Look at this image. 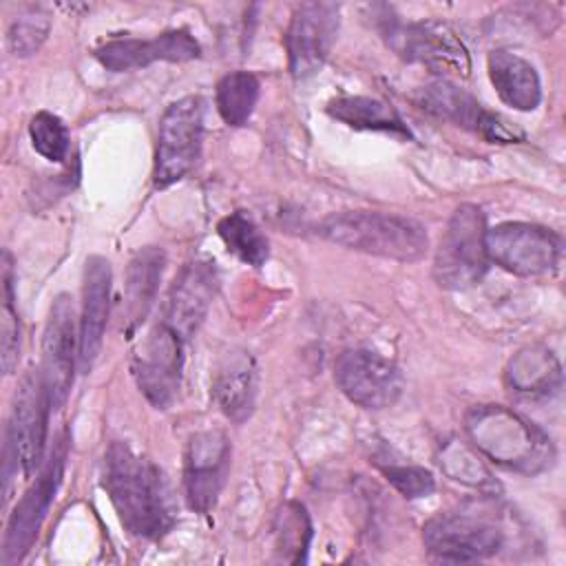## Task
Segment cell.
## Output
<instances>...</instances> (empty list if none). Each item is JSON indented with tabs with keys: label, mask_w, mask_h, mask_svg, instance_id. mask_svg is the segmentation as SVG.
I'll use <instances>...</instances> for the list:
<instances>
[{
	"label": "cell",
	"mask_w": 566,
	"mask_h": 566,
	"mask_svg": "<svg viewBox=\"0 0 566 566\" xmlns=\"http://www.w3.org/2000/svg\"><path fill=\"white\" fill-rule=\"evenodd\" d=\"M464 429L478 451L506 469L533 475L553 464L555 449L551 438L535 422L509 407H471Z\"/></svg>",
	"instance_id": "7a4b0ae2"
},
{
	"label": "cell",
	"mask_w": 566,
	"mask_h": 566,
	"mask_svg": "<svg viewBox=\"0 0 566 566\" xmlns=\"http://www.w3.org/2000/svg\"><path fill=\"white\" fill-rule=\"evenodd\" d=\"M2 310H0V360L2 371L9 376L20 360V316L13 305V283H11V256L2 254Z\"/></svg>",
	"instance_id": "83f0119b"
},
{
	"label": "cell",
	"mask_w": 566,
	"mask_h": 566,
	"mask_svg": "<svg viewBox=\"0 0 566 566\" xmlns=\"http://www.w3.org/2000/svg\"><path fill=\"white\" fill-rule=\"evenodd\" d=\"M75 358H80V332H75V307L69 294H57L51 303L42 332V378L53 409H60L73 385Z\"/></svg>",
	"instance_id": "4fadbf2b"
},
{
	"label": "cell",
	"mask_w": 566,
	"mask_h": 566,
	"mask_svg": "<svg viewBox=\"0 0 566 566\" xmlns=\"http://www.w3.org/2000/svg\"><path fill=\"white\" fill-rule=\"evenodd\" d=\"M424 546L444 562H478L502 546V531L471 513H440L422 528Z\"/></svg>",
	"instance_id": "5bb4252c"
},
{
	"label": "cell",
	"mask_w": 566,
	"mask_h": 566,
	"mask_svg": "<svg viewBox=\"0 0 566 566\" xmlns=\"http://www.w3.org/2000/svg\"><path fill=\"white\" fill-rule=\"evenodd\" d=\"M64 462H66V440H64V436H60L57 442L53 444L51 458L42 467L38 480L27 489V493L20 497V502L15 504V509L9 517L4 544H2V564L4 566L20 562L29 553V548H31L33 539L38 537V531L49 513V506L60 489V482L64 475Z\"/></svg>",
	"instance_id": "9c48e42d"
},
{
	"label": "cell",
	"mask_w": 566,
	"mask_h": 566,
	"mask_svg": "<svg viewBox=\"0 0 566 566\" xmlns=\"http://www.w3.org/2000/svg\"><path fill=\"white\" fill-rule=\"evenodd\" d=\"M49 31H51L49 13L42 9H29L11 22L7 31V46L13 55L27 57L42 46Z\"/></svg>",
	"instance_id": "4dcf8cb0"
},
{
	"label": "cell",
	"mask_w": 566,
	"mask_h": 566,
	"mask_svg": "<svg viewBox=\"0 0 566 566\" xmlns=\"http://www.w3.org/2000/svg\"><path fill=\"white\" fill-rule=\"evenodd\" d=\"M256 365L248 352H232L219 365L212 394L226 418L241 424L254 411L256 400Z\"/></svg>",
	"instance_id": "ffe728a7"
},
{
	"label": "cell",
	"mask_w": 566,
	"mask_h": 566,
	"mask_svg": "<svg viewBox=\"0 0 566 566\" xmlns=\"http://www.w3.org/2000/svg\"><path fill=\"white\" fill-rule=\"evenodd\" d=\"M203 142V99L186 95L172 102L161 119L155 148V188H168L184 179L201 155Z\"/></svg>",
	"instance_id": "8992f818"
},
{
	"label": "cell",
	"mask_w": 566,
	"mask_h": 566,
	"mask_svg": "<svg viewBox=\"0 0 566 566\" xmlns=\"http://www.w3.org/2000/svg\"><path fill=\"white\" fill-rule=\"evenodd\" d=\"M201 55V46L186 29L164 31L155 38H113L95 49L97 62L115 73L148 66L153 62H190Z\"/></svg>",
	"instance_id": "e0dca14e"
},
{
	"label": "cell",
	"mask_w": 566,
	"mask_h": 566,
	"mask_svg": "<svg viewBox=\"0 0 566 566\" xmlns=\"http://www.w3.org/2000/svg\"><path fill=\"white\" fill-rule=\"evenodd\" d=\"M166 252L157 245H146L133 254L126 268L124 283V327L126 334H133L148 316L157 287L164 274Z\"/></svg>",
	"instance_id": "d6986e66"
},
{
	"label": "cell",
	"mask_w": 566,
	"mask_h": 566,
	"mask_svg": "<svg viewBox=\"0 0 566 566\" xmlns=\"http://www.w3.org/2000/svg\"><path fill=\"white\" fill-rule=\"evenodd\" d=\"M413 102L424 113L447 119V122H453L473 133H480L484 117L489 113L486 108H482V104L475 97H471L469 93H464L449 80H436V82L422 86L413 95Z\"/></svg>",
	"instance_id": "603a6c76"
},
{
	"label": "cell",
	"mask_w": 566,
	"mask_h": 566,
	"mask_svg": "<svg viewBox=\"0 0 566 566\" xmlns=\"http://www.w3.org/2000/svg\"><path fill=\"white\" fill-rule=\"evenodd\" d=\"M329 117L343 122L356 130H380L400 137H409V128L402 124L400 115L376 97L365 95H343L327 102Z\"/></svg>",
	"instance_id": "cb8c5ba5"
},
{
	"label": "cell",
	"mask_w": 566,
	"mask_h": 566,
	"mask_svg": "<svg viewBox=\"0 0 566 566\" xmlns=\"http://www.w3.org/2000/svg\"><path fill=\"white\" fill-rule=\"evenodd\" d=\"M111 263L104 256H88L82 283V316H80V358L84 374L91 371L104 340L108 303H111Z\"/></svg>",
	"instance_id": "ac0fdd59"
},
{
	"label": "cell",
	"mask_w": 566,
	"mask_h": 566,
	"mask_svg": "<svg viewBox=\"0 0 566 566\" xmlns=\"http://www.w3.org/2000/svg\"><path fill=\"white\" fill-rule=\"evenodd\" d=\"M274 551L279 553V559L290 564H298L305 559L312 539V524L303 504L292 500L281 506L274 520Z\"/></svg>",
	"instance_id": "4316f807"
},
{
	"label": "cell",
	"mask_w": 566,
	"mask_h": 566,
	"mask_svg": "<svg viewBox=\"0 0 566 566\" xmlns=\"http://www.w3.org/2000/svg\"><path fill=\"white\" fill-rule=\"evenodd\" d=\"M217 232L226 243L228 252H232L239 261L252 268H261L268 261L270 256L268 237L261 232V228L254 223V219L248 212L234 210L226 214L217 223Z\"/></svg>",
	"instance_id": "d4e9b609"
},
{
	"label": "cell",
	"mask_w": 566,
	"mask_h": 566,
	"mask_svg": "<svg viewBox=\"0 0 566 566\" xmlns=\"http://www.w3.org/2000/svg\"><path fill=\"white\" fill-rule=\"evenodd\" d=\"M440 467L447 471V475L455 482L469 484L478 491H497V482L491 478L489 469L482 464V460L469 449L467 444L451 440L440 451Z\"/></svg>",
	"instance_id": "f1b7e54d"
},
{
	"label": "cell",
	"mask_w": 566,
	"mask_h": 566,
	"mask_svg": "<svg viewBox=\"0 0 566 566\" xmlns=\"http://www.w3.org/2000/svg\"><path fill=\"white\" fill-rule=\"evenodd\" d=\"M217 287L219 276L214 263L203 259L186 263L166 294L161 323L186 343L203 323Z\"/></svg>",
	"instance_id": "2e32d148"
},
{
	"label": "cell",
	"mask_w": 566,
	"mask_h": 566,
	"mask_svg": "<svg viewBox=\"0 0 566 566\" xmlns=\"http://www.w3.org/2000/svg\"><path fill=\"white\" fill-rule=\"evenodd\" d=\"M489 77L500 99L515 111H533L542 102V84L535 66L509 49L489 53Z\"/></svg>",
	"instance_id": "44dd1931"
},
{
	"label": "cell",
	"mask_w": 566,
	"mask_h": 566,
	"mask_svg": "<svg viewBox=\"0 0 566 566\" xmlns=\"http://www.w3.org/2000/svg\"><path fill=\"white\" fill-rule=\"evenodd\" d=\"M340 9L334 2H303L292 13L285 31V51L290 71L305 80L321 71L338 35Z\"/></svg>",
	"instance_id": "8fae6325"
},
{
	"label": "cell",
	"mask_w": 566,
	"mask_h": 566,
	"mask_svg": "<svg viewBox=\"0 0 566 566\" xmlns=\"http://www.w3.org/2000/svg\"><path fill=\"white\" fill-rule=\"evenodd\" d=\"M53 409L46 382L40 369H29L13 394L11 420L7 429V467L29 478L42 462L49 411Z\"/></svg>",
	"instance_id": "5b68a950"
},
{
	"label": "cell",
	"mask_w": 566,
	"mask_h": 566,
	"mask_svg": "<svg viewBox=\"0 0 566 566\" xmlns=\"http://www.w3.org/2000/svg\"><path fill=\"white\" fill-rule=\"evenodd\" d=\"M184 340L164 323H159L144 338L133 354V376L144 398L155 409H168L179 394Z\"/></svg>",
	"instance_id": "7c38bea8"
},
{
	"label": "cell",
	"mask_w": 566,
	"mask_h": 566,
	"mask_svg": "<svg viewBox=\"0 0 566 566\" xmlns=\"http://www.w3.org/2000/svg\"><path fill=\"white\" fill-rule=\"evenodd\" d=\"M387 42L407 62L447 77H469L471 57L458 33L440 20H418L387 31Z\"/></svg>",
	"instance_id": "ba28073f"
},
{
	"label": "cell",
	"mask_w": 566,
	"mask_h": 566,
	"mask_svg": "<svg viewBox=\"0 0 566 566\" xmlns=\"http://www.w3.org/2000/svg\"><path fill=\"white\" fill-rule=\"evenodd\" d=\"M489 268L486 219L473 203H462L451 214L433 259V279L447 290L475 285Z\"/></svg>",
	"instance_id": "277c9868"
},
{
	"label": "cell",
	"mask_w": 566,
	"mask_h": 566,
	"mask_svg": "<svg viewBox=\"0 0 566 566\" xmlns=\"http://www.w3.org/2000/svg\"><path fill=\"white\" fill-rule=\"evenodd\" d=\"M230 462V442L223 431H199L188 440L184 458L186 502L197 513H208L219 497Z\"/></svg>",
	"instance_id": "9a60e30c"
},
{
	"label": "cell",
	"mask_w": 566,
	"mask_h": 566,
	"mask_svg": "<svg viewBox=\"0 0 566 566\" xmlns=\"http://www.w3.org/2000/svg\"><path fill=\"white\" fill-rule=\"evenodd\" d=\"M506 382L524 396H551L562 387V365L548 347L528 345L509 360Z\"/></svg>",
	"instance_id": "7402d4cb"
},
{
	"label": "cell",
	"mask_w": 566,
	"mask_h": 566,
	"mask_svg": "<svg viewBox=\"0 0 566 566\" xmlns=\"http://www.w3.org/2000/svg\"><path fill=\"white\" fill-rule=\"evenodd\" d=\"M259 77L250 71H232L217 82V111L228 126H243L259 102Z\"/></svg>",
	"instance_id": "484cf974"
},
{
	"label": "cell",
	"mask_w": 566,
	"mask_h": 566,
	"mask_svg": "<svg viewBox=\"0 0 566 566\" xmlns=\"http://www.w3.org/2000/svg\"><path fill=\"white\" fill-rule=\"evenodd\" d=\"M102 484L128 533L159 539L172 528L177 504L168 478L153 460L135 453L126 442L108 447Z\"/></svg>",
	"instance_id": "6da1fadb"
},
{
	"label": "cell",
	"mask_w": 566,
	"mask_h": 566,
	"mask_svg": "<svg viewBox=\"0 0 566 566\" xmlns=\"http://www.w3.org/2000/svg\"><path fill=\"white\" fill-rule=\"evenodd\" d=\"M318 234L347 250L402 263L420 261L429 250V237L420 221L380 210L334 212L318 223Z\"/></svg>",
	"instance_id": "3957f363"
},
{
	"label": "cell",
	"mask_w": 566,
	"mask_h": 566,
	"mask_svg": "<svg viewBox=\"0 0 566 566\" xmlns=\"http://www.w3.org/2000/svg\"><path fill=\"white\" fill-rule=\"evenodd\" d=\"M29 139L38 155H42L44 159L55 161V164L64 161V157L69 153V142H71L66 124L49 111H40L31 117Z\"/></svg>",
	"instance_id": "f546056e"
},
{
	"label": "cell",
	"mask_w": 566,
	"mask_h": 566,
	"mask_svg": "<svg viewBox=\"0 0 566 566\" xmlns=\"http://www.w3.org/2000/svg\"><path fill=\"white\" fill-rule=\"evenodd\" d=\"M338 389L363 409H387L398 402L405 389L396 363L371 349H347L334 363Z\"/></svg>",
	"instance_id": "30bf717a"
},
{
	"label": "cell",
	"mask_w": 566,
	"mask_h": 566,
	"mask_svg": "<svg viewBox=\"0 0 566 566\" xmlns=\"http://www.w3.org/2000/svg\"><path fill=\"white\" fill-rule=\"evenodd\" d=\"M489 261L517 276L551 274L562 254L559 237L537 223L506 221L486 228Z\"/></svg>",
	"instance_id": "52a82bcc"
},
{
	"label": "cell",
	"mask_w": 566,
	"mask_h": 566,
	"mask_svg": "<svg viewBox=\"0 0 566 566\" xmlns=\"http://www.w3.org/2000/svg\"><path fill=\"white\" fill-rule=\"evenodd\" d=\"M382 475L387 482L407 500L427 497L436 491V478L424 467L416 464H380Z\"/></svg>",
	"instance_id": "1f68e13d"
}]
</instances>
